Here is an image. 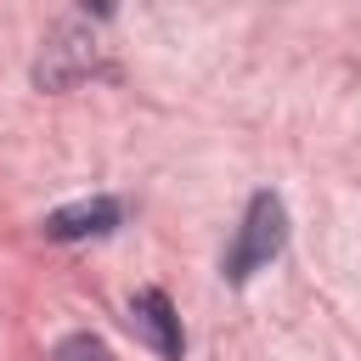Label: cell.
Wrapping results in <instances>:
<instances>
[{
    "label": "cell",
    "mask_w": 361,
    "mask_h": 361,
    "mask_svg": "<svg viewBox=\"0 0 361 361\" xmlns=\"http://www.w3.org/2000/svg\"><path fill=\"white\" fill-rule=\"evenodd\" d=\"M282 243H288V209H282V197L276 192H254L248 209H243V226H237V237H231V248L220 259V276L231 288H243L254 271H265L282 254Z\"/></svg>",
    "instance_id": "obj_1"
},
{
    "label": "cell",
    "mask_w": 361,
    "mask_h": 361,
    "mask_svg": "<svg viewBox=\"0 0 361 361\" xmlns=\"http://www.w3.org/2000/svg\"><path fill=\"white\" fill-rule=\"evenodd\" d=\"M90 68H96V34L85 28V11H79V17H62L51 28V39H45V51L34 62V85L39 90H68Z\"/></svg>",
    "instance_id": "obj_2"
},
{
    "label": "cell",
    "mask_w": 361,
    "mask_h": 361,
    "mask_svg": "<svg viewBox=\"0 0 361 361\" xmlns=\"http://www.w3.org/2000/svg\"><path fill=\"white\" fill-rule=\"evenodd\" d=\"M118 220H124V203L107 197V192H96V197H73V203L51 209L39 231H45L51 243H85V237H107V231H118Z\"/></svg>",
    "instance_id": "obj_3"
},
{
    "label": "cell",
    "mask_w": 361,
    "mask_h": 361,
    "mask_svg": "<svg viewBox=\"0 0 361 361\" xmlns=\"http://www.w3.org/2000/svg\"><path fill=\"white\" fill-rule=\"evenodd\" d=\"M130 327H135V338H147L164 361H180V355H186V333H180V316H175V305H169L164 288H141V293L130 299Z\"/></svg>",
    "instance_id": "obj_4"
},
{
    "label": "cell",
    "mask_w": 361,
    "mask_h": 361,
    "mask_svg": "<svg viewBox=\"0 0 361 361\" xmlns=\"http://www.w3.org/2000/svg\"><path fill=\"white\" fill-rule=\"evenodd\" d=\"M51 361H107V344H102L96 333H68V338L51 350Z\"/></svg>",
    "instance_id": "obj_5"
}]
</instances>
